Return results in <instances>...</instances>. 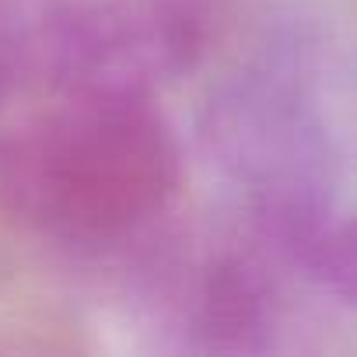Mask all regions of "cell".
<instances>
[{"label":"cell","mask_w":357,"mask_h":357,"mask_svg":"<svg viewBox=\"0 0 357 357\" xmlns=\"http://www.w3.org/2000/svg\"><path fill=\"white\" fill-rule=\"evenodd\" d=\"M70 0H0V116L32 88H50Z\"/></svg>","instance_id":"8992f818"},{"label":"cell","mask_w":357,"mask_h":357,"mask_svg":"<svg viewBox=\"0 0 357 357\" xmlns=\"http://www.w3.org/2000/svg\"><path fill=\"white\" fill-rule=\"evenodd\" d=\"M147 305L178 350L263 354L277 347V266L256 242H186L147 266Z\"/></svg>","instance_id":"277c9868"},{"label":"cell","mask_w":357,"mask_h":357,"mask_svg":"<svg viewBox=\"0 0 357 357\" xmlns=\"http://www.w3.org/2000/svg\"><path fill=\"white\" fill-rule=\"evenodd\" d=\"M60 98L0 140V211L70 249L137 242L183 183L172 126L151 98Z\"/></svg>","instance_id":"6da1fadb"},{"label":"cell","mask_w":357,"mask_h":357,"mask_svg":"<svg viewBox=\"0 0 357 357\" xmlns=\"http://www.w3.org/2000/svg\"><path fill=\"white\" fill-rule=\"evenodd\" d=\"M207 154L249 193L336 186L343 158L326 63L308 43H273L231 70L200 119Z\"/></svg>","instance_id":"7a4b0ae2"},{"label":"cell","mask_w":357,"mask_h":357,"mask_svg":"<svg viewBox=\"0 0 357 357\" xmlns=\"http://www.w3.org/2000/svg\"><path fill=\"white\" fill-rule=\"evenodd\" d=\"M252 242L277 270H287L340 301L354 305L357 259L354 225L336 197V186H273L249 193Z\"/></svg>","instance_id":"5b68a950"},{"label":"cell","mask_w":357,"mask_h":357,"mask_svg":"<svg viewBox=\"0 0 357 357\" xmlns=\"http://www.w3.org/2000/svg\"><path fill=\"white\" fill-rule=\"evenodd\" d=\"M211 0H70L50 88L88 98H151L200 67Z\"/></svg>","instance_id":"3957f363"}]
</instances>
